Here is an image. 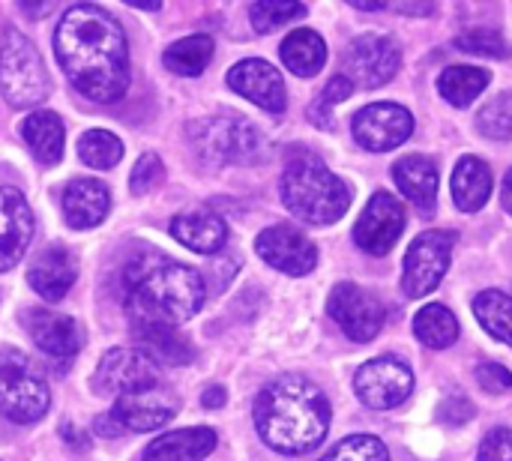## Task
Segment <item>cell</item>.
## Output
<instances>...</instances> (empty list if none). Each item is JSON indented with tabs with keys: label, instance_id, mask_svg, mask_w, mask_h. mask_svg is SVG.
Segmentation results:
<instances>
[{
	"label": "cell",
	"instance_id": "obj_1",
	"mask_svg": "<svg viewBox=\"0 0 512 461\" xmlns=\"http://www.w3.org/2000/svg\"><path fill=\"white\" fill-rule=\"evenodd\" d=\"M54 54L87 99L102 105L123 99L129 87V45L117 18L102 6H69L54 30Z\"/></svg>",
	"mask_w": 512,
	"mask_h": 461
},
{
	"label": "cell",
	"instance_id": "obj_2",
	"mask_svg": "<svg viewBox=\"0 0 512 461\" xmlns=\"http://www.w3.org/2000/svg\"><path fill=\"white\" fill-rule=\"evenodd\" d=\"M207 288L198 270L144 249L123 267V306L135 324H168L177 327L198 315Z\"/></svg>",
	"mask_w": 512,
	"mask_h": 461
},
{
	"label": "cell",
	"instance_id": "obj_3",
	"mask_svg": "<svg viewBox=\"0 0 512 461\" xmlns=\"http://www.w3.org/2000/svg\"><path fill=\"white\" fill-rule=\"evenodd\" d=\"M255 429L282 456H303L321 447L330 429V402L303 375H282L255 399Z\"/></svg>",
	"mask_w": 512,
	"mask_h": 461
},
{
	"label": "cell",
	"instance_id": "obj_4",
	"mask_svg": "<svg viewBox=\"0 0 512 461\" xmlns=\"http://www.w3.org/2000/svg\"><path fill=\"white\" fill-rule=\"evenodd\" d=\"M282 201L291 216L309 225H333L351 207V189L342 177H336L321 156L306 147H297L285 159L282 171Z\"/></svg>",
	"mask_w": 512,
	"mask_h": 461
},
{
	"label": "cell",
	"instance_id": "obj_5",
	"mask_svg": "<svg viewBox=\"0 0 512 461\" xmlns=\"http://www.w3.org/2000/svg\"><path fill=\"white\" fill-rule=\"evenodd\" d=\"M0 93L15 108L39 105L48 96V72L36 45L9 27L0 42Z\"/></svg>",
	"mask_w": 512,
	"mask_h": 461
},
{
	"label": "cell",
	"instance_id": "obj_6",
	"mask_svg": "<svg viewBox=\"0 0 512 461\" xmlns=\"http://www.w3.org/2000/svg\"><path fill=\"white\" fill-rule=\"evenodd\" d=\"M51 393L45 378L21 351H0V414L18 426L36 423L45 417Z\"/></svg>",
	"mask_w": 512,
	"mask_h": 461
},
{
	"label": "cell",
	"instance_id": "obj_7",
	"mask_svg": "<svg viewBox=\"0 0 512 461\" xmlns=\"http://www.w3.org/2000/svg\"><path fill=\"white\" fill-rule=\"evenodd\" d=\"M192 141L210 165L258 162L264 156V135L243 117H213L192 126Z\"/></svg>",
	"mask_w": 512,
	"mask_h": 461
},
{
	"label": "cell",
	"instance_id": "obj_8",
	"mask_svg": "<svg viewBox=\"0 0 512 461\" xmlns=\"http://www.w3.org/2000/svg\"><path fill=\"white\" fill-rule=\"evenodd\" d=\"M159 387V366L150 354L135 348H111L93 375V390L108 399L144 393Z\"/></svg>",
	"mask_w": 512,
	"mask_h": 461
},
{
	"label": "cell",
	"instance_id": "obj_9",
	"mask_svg": "<svg viewBox=\"0 0 512 461\" xmlns=\"http://www.w3.org/2000/svg\"><path fill=\"white\" fill-rule=\"evenodd\" d=\"M453 243H456L453 231H423L414 237L402 270V288L408 297H426L441 285L450 267Z\"/></svg>",
	"mask_w": 512,
	"mask_h": 461
},
{
	"label": "cell",
	"instance_id": "obj_10",
	"mask_svg": "<svg viewBox=\"0 0 512 461\" xmlns=\"http://www.w3.org/2000/svg\"><path fill=\"white\" fill-rule=\"evenodd\" d=\"M357 399L372 411H393L414 393V372L396 357H378L354 375Z\"/></svg>",
	"mask_w": 512,
	"mask_h": 461
},
{
	"label": "cell",
	"instance_id": "obj_11",
	"mask_svg": "<svg viewBox=\"0 0 512 461\" xmlns=\"http://www.w3.org/2000/svg\"><path fill=\"white\" fill-rule=\"evenodd\" d=\"M402 66L399 45L384 33H363L357 36L345 51V75L354 81V87H384L393 81V75Z\"/></svg>",
	"mask_w": 512,
	"mask_h": 461
},
{
	"label": "cell",
	"instance_id": "obj_12",
	"mask_svg": "<svg viewBox=\"0 0 512 461\" xmlns=\"http://www.w3.org/2000/svg\"><path fill=\"white\" fill-rule=\"evenodd\" d=\"M330 318L339 324V330L354 342H372L384 327V306L375 294L354 282H342L333 288L327 303Z\"/></svg>",
	"mask_w": 512,
	"mask_h": 461
},
{
	"label": "cell",
	"instance_id": "obj_13",
	"mask_svg": "<svg viewBox=\"0 0 512 461\" xmlns=\"http://www.w3.org/2000/svg\"><path fill=\"white\" fill-rule=\"evenodd\" d=\"M357 144L375 153H387L399 144H405L414 132V117L405 105L396 102H375L354 114L351 120Z\"/></svg>",
	"mask_w": 512,
	"mask_h": 461
},
{
	"label": "cell",
	"instance_id": "obj_14",
	"mask_svg": "<svg viewBox=\"0 0 512 461\" xmlns=\"http://www.w3.org/2000/svg\"><path fill=\"white\" fill-rule=\"evenodd\" d=\"M405 231V207L396 195L390 192H375L372 201L366 204L363 216L354 225V240L363 252L384 258L393 252L396 240Z\"/></svg>",
	"mask_w": 512,
	"mask_h": 461
},
{
	"label": "cell",
	"instance_id": "obj_15",
	"mask_svg": "<svg viewBox=\"0 0 512 461\" xmlns=\"http://www.w3.org/2000/svg\"><path fill=\"white\" fill-rule=\"evenodd\" d=\"M255 252L285 276H309L318 267L315 243L294 225H273L258 234Z\"/></svg>",
	"mask_w": 512,
	"mask_h": 461
},
{
	"label": "cell",
	"instance_id": "obj_16",
	"mask_svg": "<svg viewBox=\"0 0 512 461\" xmlns=\"http://www.w3.org/2000/svg\"><path fill=\"white\" fill-rule=\"evenodd\" d=\"M228 87L270 114H282L288 105V90H285L279 69L258 57H249V60H240L237 66H231Z\"/></svg>",
	"mask_w": 512,
	"mask_h": 461
},
{
	"label": "cell",
	"instance_id": "obj_17",
	"mask_svg": "<svg viewBox=\"0 0 512 461\" xmlns=\"http://www.w3.org/2000/svg\"><path fill=\"white\" fill-rule=\"evenodd\" d=\"M108 417L120 432H156L177 417V399L162 387L120 396L114 399V411Z\"/></svg>",
	"mask_w": 512,
	"mask_h": 461
},
{
	"label": "cell",
	"instance_id": "obj_18",
	"mask_svg": "<svg viewBox=\"0 0 512 461\" xmlns=\"http://www.w3.org/2000/svg\"><path fill=\"white\" fill-rule=\"evenodd\" d=\"M33 237V210L27 204V198L12 189L3 186L0 189V273L12 270L21 255L27 252Z\"/></svg>",
	"mask_w": 512,
	"mask_h": 461
},
{
	"label": "cell",
	"instance_id": "obj_19",
	"mask_svg": "<svg viewBox=\"0 0 512 461\" xmlns=\"http://www.w3.org/2000/svg\"><path fill=\"white\" fill-rule=\"evenodd\" d=\"M24 330L39 351H45L48 357H57V360L75 357L81 348V327L69 315H57V312H45V309H27L24 312Z\"/></svg>",
	"mask_w": 512,
	"mask_h": 461
},
{
	"label": "cell",
	"instance_id": "obj_20",
	"mask_svg": "<svg viewBox=\"0 0 512 461\" xmlns=\"http://www.w3.org/2000/svg\"><path fill=\"white\" fill-rule=\"evenodd\" d=\"M171 237L198 255H213L225 246L228 225L219 213H213L207 207H192V210H183L174 216Z\"/></svg>",
	"mask_w": 512,
	"mask_h": 461
},
{
	"label": "cell",
	"instance_id": "obj_21",
	"mask_svg": "<svg viewBox=\"0 0 512 461\" xmlns=\"http://www.w3.org/2000/svg\"><path fill=\"white\" fill-rule=\"evenodd\" d=\"M393 180L399 192L423 213L432 216L438 204V165L429 156H402L393 165Z\"/></svg>",
	"mask_w": 512,
	"mask_h": 461
},
{
	"label": "cell",
	"instance_id": "obj_22",
	"mask_svg": "<svg viewBox=\"0 0 512 461\" xmlns=\"http://www.w3.org/2000/svg\"><path fill=\"white\" fill-rule=\"evenodd\" d=\"M111 210V195H108V186L99 183V180H90V177H81V180H72L66 189H63V213H66V222L78 231H87V228H96Z\"/></svg>",
	"mask_w": 512,
	"mask_h": 461
},
{
	"label": "cell",
	"instance_id": "obj_23",
	"mask_svg": "<svg viewBox=\"0 0 512 461\" xmlns=\"http://www.w3.org/2000/svg\"><path fill=\"white\" fill-rule=\"evenodd\" d=\"M75 276H78L75 258H72L66 249L51 246V249H45V252L33 261V267H30V273H27V282H30V288H33L45 303H60V300L66 297V291L75 285Z\"/></svg>",
	"mask_w": 512,
	"mask_h": 461
},
{
	"label": "cell",
	"instance_id": "obj_24",
	"mask_svg": "<svg viewBox=\"0 0 512 461\" xmlns=\"http://www.w3.org/2000/svg\"><path fill=\"white\" fill-rule=\"evenodd\" d=\"M216 450V432L213 429H180L156 438L147 450L144 461H204Z\"/></svg>",
	"mask_w": 512,
	"mask_h": 461
},
{
	"label": "cell",
	"instance_id": "obj_25",
	"mask_svg": "<svg viewBox=\"0 0 512 461\" xmlns=\"http://www.w3.org/2000/svg\"><path fill=\"white\" fill-rule=\"evenodd\" d=\"M21 138L42 165H57L63 159L66 129H63V120L54 111L39 108V111L27 114L21 120Z\"/></svg>",
	"mask_w": 512,
	"mask_h": 461
},
{
	"label": "cell",
	"instance_id": "obj_26",
	"mask_svg": "<svg viewBox=\"0 0 512 461\" xmlns=\"http://www.w3.org/2000/svg\"><path fill=\"white\" fill-rule=\"evenodd\" d=\"M450 189H453V201L459 210L465 213H477L486 207L489 195H492V171L483 159L477 156H465L459 159L456 171H453V180H450Z\"/></svg>",
	"mask_w": 512,
	"mask_h": 461
},
{
	"label": "cell",
	"instance_id": "obj_27",
	"mask_svg": "<svg viewBox=\"0 0 512 461\" xmlns=\"http://www.w3.org/2000/svg\"><path fill=\"white\" fill-rule=\"evenodd\" d=\"M285 66L300 75V78H312L321 72V66L327 63V42L321 39V33L309 30V27H297L282 39L279 48Z\"/></svg>",
	"mask_w": 512,
	"mask_h": 461
},
{
	"label": "cell",
	"instance_id": "obj_28",
	"mask_svg": "<svg viewBox=\"0 0 512 461\" xmlns=\"http://www.w3.org/2000/svg\"><path fill=\"white\" fill-rule=\"evenodd\" d=\"M135 333L156 363L186 366L195 360V348L168 324H135Z\"/></svg>",
	"mask_w": 512,
	"mask_h": 461
},
{
	"label": "cell",
	"instance_id": "obj_29",
	"mask_svg": "<svg viewBox=\"0 0 512 461\" xmlns=\"http://www.w3.org/2000/svg\"><path fill=\"white\" fill-rule=\"evenodd\" d=\"M489 81L492 75L480 66H447L438 78V90L450 105L468 108L489 87Z\"/></svg>",
	"mask_w": 512,
	"mask_h": 461
},
{
	"label": "cell",
	"instance_id": "obj_30",
	"mask_svg": "<svg viewBox=\"0 0 512 461\" xmlns=\"http://www.w3.org/2000/svg\"><path fill=\"white\" fill-rule=\"evenodd\" d=\"M414 336H417L426 348L444 351V348H450V345L459 339V321H456V315H453L447 306L429 303V306H423V309L417 312V318H414Z\"/></svg>",
	"mask_w": 512,
	"mask_h": 461
},
{
	"label": "cell",
	"instance_id": "obj_31",
	"mask_svg": "<svg viewBox=\"0 0 512 461\" xmlns=\"http://www.w3.org/2000/svg\"><path fill=\"white\" fill-rule=\"evenodd\" d=\"M165 66L174 72V75H186V78H195L201 75L210 60H213V39L207 33H195V36H186V39H177L174 45L165 48Z\"/></svg>",
	"mask_w": 512,
	"mask_h": 461
},
{
	"label": "cell",
	"instance_id": "obj_32",
	"mask_svg": "<svg viewBox=\"0 0 512 461\" xmlns=\"http://www.w3.org/2000/svg\"><path fill=\"white\" fill-rule=\"evenodd\" d=\"M474 315L489 336L512 348V297L504 291H483L474 300Z\"/></svg>",
	"mask_w": 512,
	"mask_h": 461
},
{
	"label": "cell",
	"instance_id": "obj_33",
	"mask_svg": "<svg viewBox=\"0 0 512 461\" xmlns=\"http://www.w3.org/2000/svg\"><path fill=\"white\" fill-rule=\"evenodd\" d=\"M78 156H81L84 165L99 168V171H108V168H114L123 159V144L108 129H90L78 141Z\"/></svg>",
	"mask_w": 512,
	"mask_h": 461
},
{
	"label": "cell",
	"instance_id": "obj_34",
	"mask_svg": "<svg viewBox=\"0 0 512 461\" xmlns=\"http://www.w3.org/2000/svg\"><path fill=\"white\" fill-rule=\"evenodd\" d=\"M303 15H306V6H300L294 0H261V3L249 6V18L258 33H270V30H276L288 21H297Z\"/></svg>",
	"mask_w": 512,
	"mask_h": 461
},
{
	"label": "cell",
	"instance_id": "obj_35",
	"mask_svg": "<svg viewBox=\"0 0 512 461\" xmlns=\"http://www.w3.org/2000/svg\"><path fill=\"white\" fill-rule=\"evenodd\" d=\"M477 129L486 138L495 141H510L512 138V93H501L495 99H489L480 114H477Z\"/></svg>",
	"mask_w": 512,
	"mask_h": 461
},
{
	"label": "cell",
	"instance_id": "obj_36",
	"mask_svg": "<svg viewBox=\"0 0 512 461\" xmlns=\"http://www.w3.org/2000/svg\"><path fill=\"white\" fill-rule=\"evenodd\" d=\"M321 461H390V453L375 435H351L339 441Z\"/></svg>",
	"mask_w": 512,
	"mask_h": 461
},
{
	"label": "cell",
	"instance_id": "obj_37",
	"mask_svg": "<svg viewBox=\"0 0 512 461\" xmlns=\"http://www.w3.org/2000/svg\"><path fill=\"white\" fill-rule=\"evenodd\" d=\"M456 48L468 51V54H480V57H498V60L512 54L510 42L492 27H474V30L456 36Z\"/></svg>",
	"mask_w": 512,
	"mask_h": 461
},
{
	"label": "cell",
	"instance_id": "obj_38",
	"mask_svg": "<svg viewBox=\"0 0 512 461\" xmlns=\"http://www.w3.org/2000/svg\"><path fill=\"white\" fill-rule=\"evenodd\" d=\"M162 162H159V156L156 153H144L138 162H135V168H132V177H129V189L135 192V195H144V192H150L159 180H162Z\"/></svg>",
	"mask_w": 512,
	"mask_h": 461
},
{
	"label": "cell",
	"instance_id": "obj_39",
	"mask_svg": "<svg viewBox=\"0 0 512 461\" xmlns=\"http://www.w3.org/2000/svg\"><path fill=\"white\" fill-rule=\"evenodd\" d=\"M477 461H512V432L510 429H495L483 438Z\"/></svg>",
	"mask_w": 512,
	"mask_h": 461
},
{
	"label": "cell",
	"instance_id": "obj_40",
	"mask_svg": "<svg viewBox=\"0 0 512 461\" xmlns=\"http://www.w3.org/2000/svg\"><path fill=\"white\" fill-rule=\"evenodd\" d=\"M477 384L486 393H507V390H512V375L501 363H480L477 366Z\"/></svg>",
	"mask_w": 512,
	"mask_h": 461
},
{
	"label": "cell",
	"instance_id": "obj_41",
	"mask_svg": "<svg viewBox=\"0 0 512 461\" xmlns=\"http://www.w3.org/2000/svg\"><path fill=\"white\" fill-rule=\"evenodd\" d=\"M354 93V81L348 78V75H336V78H330V84L324 87V93L318 96L324 105H339V102H345L348 96Z\"/></svg>",
	"mask_w": 512,
	"mask_h": 461
},
{
	"label": "cell",
	"instance_id": "obj_42",
	"mask_svg": "<svg viewBox=\"0 0 512 461\" xmlns=\"http://www.w3.org/2000/svg\"><path fill=\"white\" fill-rule=\"evenodd\" d=\"M474 417V405L468 402V399H447L444 405H441V420L444 423H453V426H459V423H468Z\"/></svg>",
	"mask_w": 512,
	"mask_h": 461
},
{
	"label": "cell",
	"instance_id": "obj_43",
	"mask_svg": "<svg viewBox=\"0 0 512 461\" xmlns=\"http://www.w3.org/2000/svg\"><path fill=\"white\" fill-rule=\"evenodd\" d=\"M225 399H228V396H225V387H210V390L201 396V405L210 408V411H216V408L225 405Z\"/></svg>",
	"mask_w": 512,
	"mask_h": 461
},
{
	"label": "cell",
	"instance_id": "obj_44",
	"mask_svg": "<svg viewBox=\"0 0 512 461\" xmlns=\"http://www.w3.org/2000/svg\"><path fill=\"white\" fill-rule=\"evenodd\" d=\"M501 204H504V210L512 213V168L507 171V177H504V189H501Z\"/></svg>",
	"mask_w": 512,
	"mask_h": 461
},
{
	"label": "cell",
	"instance_id": "obj_45",
	"mask_svg": "<svg viewBox=\"0 0 512 461\" xmlns=\"http://www.w3.org/2000/svg\"><path fill=\"white\" fill-rule=\"evenodd\" d=\"M21 9H24L27 15H48V12H51L54 6H51V3H39V6H30V3H24Z\"/></svg>",
	"mask_w": 512,
	"mask_h": 461
},
{
	"label": "cell",
	"instance_id": "obj_46",
	"mask_svg": "<svg viewBox=\"0 0 512 461\" xmlns=\"http://www.w3.org/2000/svg\"><path fill=\"white\" fill-rule=\"evenodd\" d=\"M135 9H159V0H126Z\"/></svg>",
	"mask_w": 512,
	"mask_h": 461
},
{
	"label": "cell",
	"instance_id": "obj_47",
	"mask_svg": "<svg viewBox=\"0 0 512 461\" xmlns=\"http://www.w3.org/2000/svg\"><path fill=\"white\" fill-rule=\"evenodd\" d=\"M351 3H354L357 9H384V3H375V0H372V3H369V0H351Z\"/></svg>",
	"mask_w": 512,
	"mask_h": 461
}]
</instances>
